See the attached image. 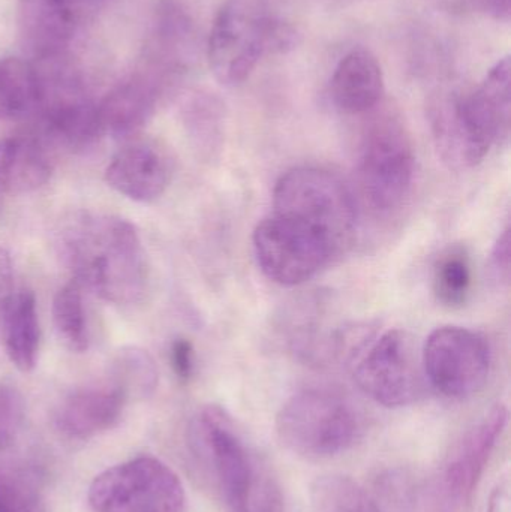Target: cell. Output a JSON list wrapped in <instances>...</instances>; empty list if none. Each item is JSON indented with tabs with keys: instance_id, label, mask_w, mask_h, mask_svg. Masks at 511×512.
<instances>
[{
	"instance_id": "6da1fadb",
	"label": "cell",
	"mask_w": 511,
	"mask_h": 512,
	"mask_svg": "<svg viewBox=\"0 0 511 512\" xmlns=\"http://www.w3.org/2000/svg\"><path fill=\"white\" fill-rule=\"evenodd\" d=\"M57 251L75 282L117 306L146 292L147 265L137 228L113 215L78 212L60 225Z\"/></svg>"
},
{
	"instance_id": "7a4b0ae2",
	"label": "cell",
	"mask_w": 511,
	"mask_h": 512,
	"mask_svg": "<svg viewBox=\"0 0 511 512\" xmlns=\"http://www.w3.org/2000/svg\"><path fill=\"white\" fill-rule=\"evenodd\" d=\"M192 438L206 457L228 512H284L278 481L222 406L198 411Z\"/></svg>"
},
{
	"instance_id": "3957f363",
	"label": "cell",
	"mask_w": 511,
	"mask_h": 512,
	"mask_svg": "<svg viewBox=\"0 0 511 512\" xmlns=\"http://www.w3.org/2000/svg\"><path fill=\"white\" fill-rule=\"evenodd\" d=\"M296 44V30L273 14L269 0H225L210 32L207 57L216 80L233 87L245 83L264 56Z\"/></svg>"
},
{
	"instance_id": "277c9868",
	"label": "cell",
	"mask_w": 511,
	"mask_h": 512,
	"mask_svg": "<svg viewBox=\"0 0 511 512\" xmlns=\"http://www.w3.org/2000/svg\"><path fill=\"white\" fill-rule=\"evenodd\" d=\"M276 436L285 450L309 462L335 459L362 438L359 412L339 394L305 390L291 396L279 409Z\"/></svg>"
},
{
	"instance_id": "5b68a950",
	"label": "cell",
	"mask_w": 511,
	"mask_h": 512,
	"mask_svg": "<svg viewBox=\"0 0 511 512\" xmlns=\"http://www.w3.org/2000/svg\"><path fill=\"white\" fill-rule=\"evenodd\" d=\"M273 213L296 219L326 236L341 254L357 228L356 198L330 171L299 167L279 177L273 189Z\"/></svg>"
},
{
	"instance_id": "8992f818",
	"label": "cell",
	"mask_w": 511,
	"mask_h": 512,
	"mask_svg": "<svg viewBox=\"0 0 511 512\" xmlns=\"http://www.w3.org/2000/svg\"><path fill=\"white\" fill-rule=\"evenodd\" d=\"M87 499L95 512H183L186 492L167 463L144 456L95 477Z\"/></svg>"
},
{
	"instance_id": "52a82bcc",
	"label": "cell",
	"mask_w": 511,
	"mask_h": 512,
	"mask_svg": "<svg viewBox=\"0 0 511 512\" xmlns=\"http://www.w3.org/2000/svg\"><path fill=\"white\" fill-rule=\"evenodd\" d=\"M413 144L399 120L384 117L369 126L357 164L363 200L374 212L399 209L414 182Z\"/></svg>"
},
{
	"instance_id": "ba28073f",
	"label": "cell",
	"mask_w": 511,
	"mask_h": 512,
	"mask_svg": "<svg viewBox=\"0 0 511 512\" xmlns=\"http://www.w3.org/2000/svg\"><path fill=\"white\" fill-rule=\"evenodd\" d=\"M354 381L384 408L413 405L426 384L422 345L410 331H387L354 364Z\"/></svg>"
},
{
	"instance_id": "9c48e42d",
	"label": "cell",
	"mask_w": 511,
	"mask_h": 512,
	"mask_svg": "<svg viewBox=\"0 0 511 512\" xmlns=\"http://www.w3.org/2000/svg\"><path fill=\"white\" fill-rule=\"evenodd\" d=\"M252 246L258 267L282 286L308 282L339 254L335 245L314 228L276 213L257 225Z\"/></svg>"
},
{
	"instance_id": "30bf717a",
	"label": "cell",
	"mask_w": 511,
	"mask_h": 512,
	"mask_svg": "<svg viewBox=\"0 0 511 512\" xmlns=\"http://www.w3.org/2000/svg\"><path fill=\"white\" fill-rule=\"evenodd\" d=\"M426 382L447 399L465 400L485 388L492 366L488 340L456 325L437 328L422 345Z\"/></svg>"
},
{
	"instance_id": "8fae6325",
	"label": "cell",
	"mask_w": 511,
	"mask_h": 512,
	"mask_svg": "<svg viewBox=\"0 0 511 512\" xmlns=\"http://www.w3.org/2000/svg\"><path fill=\"white\" fill-rule=\"evenodd\" d=\"M507 421L509 409L497 403L453 447L441 471L428 480L434 512H458L470 501Z\"/></svg>"
},
{
	"instance_id": "7c38bea8",
	"label": "cell",
	"mask_w": 511,
	"mask_h": 512,
	"mask_svg": "<svg viewBox=\"0 0 511 512\" xmlns=\"http://www.w3.org/2000/svg\"><path fill=\"white\" fill-rule=\"evenodd\" d=\"M173 177V159L153 141H131L119 150L105 170L108 186L138 203L158 200Z\"/></svg>"
},
{
	"instance_id": "4fadbf2b",
	"label": "cell",
	"mask_w": 511,
	"mask_h": 512,
	"mask_svg": "<svg viewBox=\"0 0 511 512\" xmlns=\"http://www.w3.org/2000/svg\"><path fill=\"white\" fill-rule=\"evenodd\" d=\"M467 104V93H456L438 99L431 111L438 152L456 170L476 167L494 147Z\"/></svg>"
},
{
	"instance_id": "5bb4252c",
	"label": "cell",
	"mask_w": 511,
	"mask_h": 512,
	"mask_svg": "<svg viewBox=\"0 0 511 512\" xmlns=\"http://www.w3.org/2000/svg\"><path fill=\"white\" fill-rule=\"evenodd\" d=\"M128 400L125 391L111 381L77 388L60 403L54 423L66 438L86 441L113 429Z\"/></svg>"
},
{
	"instance_id": "9a60e30c",
	"label": "cell",
	"mask_w": 511,
	"mask_h": 512,
	"mask_svg": "<svg viewBox=\"0 0 511 512\" xmlns=\"http://www.w3.org/2000/svg\"><path fill=\"white\" fill-rule=\"evenodd\" d=\"M332 99L339 110L362 114L374 110L383 98V69L377 57L365 48L350 51L333 72Z\"/></svg>"
},
{
	"instance_id": "2e32d148",
	"label": "cell",
	"mask_w": 511,
	"mask_h": 512,
	"mask_svg": "<svg viewBox=\"0 0 511 512\" xmlns=\"http://www.w3.org/2000/svg\"><path fill=\"white\" fill-rule=\"evenodd\" d=\"M161 89L155 81L134 78L111 90L98 104L104 135L129 140L147 125L158 107Z\"/></svg>"
},
{
	"instance_id": "e0dca14e",
	"label": "cell",
	"mask_w": 511,
	"mask_h": 512,
	"mask_svg": "<svg viewBox=\"0 0 511 512\" xmlns=\"http://www.w3.org/2000/svg\"><path fill=\"white\" fill-rule=\"evenodd\" d=\"M51 159L44 143L35 137L0 140V192L27 194L50 180Z\"/></svg>"
},
{
	"instance_id": "ac0fdd59",
	"label": "cell",
	"mask_w": 511,
	"mask_h": 512,
	"mask_svg": "<svg viewBox=\"0 0 511 512\" xmlns=\"http://www.w3.org/2000/svg\"><path fill=\"white\" fill-rule=\"evenodd\" d=\"M0 322L9 360L20 372H32L41 342L35 294L20 291L12 295Z\"/></svg>"
},
{
	"instance_id": "d6986e66",
	"label": "cell",
	"mask_w": 511,
	"mask_h": 512,
	"mask_svg": "<svg viewBox=\"0 0 511 512\" xmlns=\"http://www.w3.org/2000/svg\"><path fill=\"white\" fill-rule=\"evenodd\" d=\"M44 102L41 72L17 57L0 59V116L39 114Z\"/></svg>"
},
{
	"instance_id": "ffe728a7",
	"label": "cell",
	"mask_w": 511,
	"mask_h": 512,
	"mask_svg": "<svg viewBox=\"0 0 511 512\" xmlns=\"http://www.w3.org/2000/svg\"><path fill=\"white\" fill-rule=\"evenodd\" d=\"M23 24L26 36L36 53L53 57L65 47L74 30L72 9L53 0H26Z\"/></svg>"
},
{
	"instance_id": "44dd1931",
	"label": "cell",
	"mask_w": 511,
	"mask_h": 512,
	"mask_svg": "<svg viewBox=\"0 0 511 512\" xmlns=\"http://www.w3.org/2000/svg\"><path fill=\"white\" fill-rule=\"evenodd\" d=\"M311 512H386L359 481L344 474L315 478L309 489Z\"/></svg>"
},
{
	"instance_id": "7402d4cb",
	"label": "cell",
	"mask_w": 511,
	"mask_h": 512,
	"mask_svg": "<svg viewBox=\"0 0 511 512\" xmlns=\"http://www.w3.org/2000/svg\"><path fill=\"white\" fill-rule=\"evenodd\" d=\"M53 324L60 343L68 351L75 354L87 351L90 339L83 304V288L74 279L60 288L54 297Z\"/></svg>"
},
{
	"instance_id": "603a6c76",
	"label": "cell",
	"mask_w": 511,
	"mask_h": 512,
	"mask_svg": "<svg viewBox=\"0 0 511 512\" xmlns=\"http://www.w3.org/2000/svg\"><path fill=\"white\" fill-rule=\"evenodd\" d=\"M110 381L125 391L126 396L149 397L158 387L159 375L155 360L140 346H123L114 355Z\"/></svg>"
},
{
	"instance_id": "cb8c5ba5",
	"label": "cell",
	"mask_w": 511,
	"mask_h": 512,
	"mask_svg": "<svg viewBox=\"0 0 511 512\" xmlns=\"http://www.w3.org/2000/svg\"><path fill=\"white\" fill-rule=\"evenodd\" d=\"M473 268L470 256L462 248H450L438 258L434 267V292L447 307H459L470 297Z\"/></svg>"
},
{
	"instance_id": "d4e9b609",
	"label": "cell",
	"mask_w": 511,
	"mask_h": 512,
	"mask_svg": "<svg viewBox=\"0 0 511 512\" xmlns=\"http://www.w3.org/2000/svg\"><path fill=\"white\" fill-rule=\"evenodd\" d=\"M0 512H45L41 486L30 469L0 463Z\"/></svg>"
},
{
	"instance_id": "484cf974",
	"label": "cell",
	"mask_w": 511,
	"mask_h": 512,
	"mask_svg": "<svg viewBox=\"0 0 511 512\" xmlns=\"http://www.w3.org/2000/svg\"><path fill=\"white\" fill-rule=\"evenodd\" d=\"M185 128L195 149L210 158L222 143V111L213 99H192L185 110Z\"/></svg>"
},
{
	"instance_id": "4316f807",
	"label": "cell",
	"mask_w": 511,
	"mask_h": 512,
	"mask_svg": "<svg viewBox=\"0 0 511 512\" xmlns=\"http://www.w3.org/2000/svg\"><path fill=\"white\" fill-rule=\"evenodd\" d=\"M26 420L23 394L9 382H0V453L11 448Z\"/></svg>"
},
{
	"instance_id": "83f0119b",
	"label": "cell",
	"mask_w": 511,
	"mask_h": 512,
	"mask_svg": "<svg viewBox=\"0 0 511 512\" xmlns=\"http://www.w3.org/2000/svg\"><path fill=\"white\" fill-rule=\"evenodd\" d=\"M171 366L180 381H189L194 375L195 351L188 339H176L171 345Z\"/></svg>"
},
{
	"instance_id": "f1b7e54d",
	"label": "cell",
	"mask_w": 511,
	"mask_h": 512,
	"mask_svg": "<svg viewBox=\"0 0 511 512\" xmlns=\"http://www.w3.org/2000/svg\"><path fill=\"white\" fill-rule=\"evenodd\" d=\"M510 261H511V233L510 228L503 231L500 239L495 243L492 251L491 267L495 279L498 282L509 283L510 280Z\"/></svg>"
},
{
	"instance_id": "f546056e",
	"label": "cell",
	"mask_w": 511,
	"mask_h": 512,
	"mask_svg": "<svg viewBox=\"0 0 511 512\" xmlns=\"http://www.w3.org/2000/svg\"><path fill=\"white\" fill-rule=\"evenodd\" d=\"M459 8L498 21L510 20V0H459Z\"/></svg>"
},
{
	"instance_id": "4dcf8cb0",
	"label": "cell",
	"mask_w": 511,
	"mask_h": 512,
	"mask_svg": "<svg viewBox=\"0 0 511 512\" xmlns=\"http://www.w3.org/2000/svg\"><path fill=\"white\" fill-rule=\"evenodd\" d=\"M14 295V267L11 254L0 246V321Z\"/></svg>"
},
{
	"instance_id": "1f68e13d",
	"label": "cell",
	"mask_w": 511,
	"mask_h": 512,
	"mask_svg": "<svg viewBox=\"0 0 511 512\" xmlns=\"http://www.w3.org/2000/svg\"><path fill=\"white\" fill-rule=\"evenodd\" d=\"M486 512H511V484L509 475H504L489 496Z\"/></svg>"
},
{
	"instance_id": "d6a6232c",
	"label": "cell",
	"mask_w": 511,
	"mask_h": 512,
	"mask_svg": "<svg viewBox=\"0 0 511 512\" xmlns=\"http://www.w3.org/2000/svg\"><path fill=\"white\" fill-rule=\"evenodd\" d=\"M53 2L63 6V8L72 9L77 5H81V3L92 2V0H53Z\"/></svg>"
}]
</instances>
